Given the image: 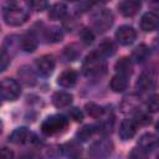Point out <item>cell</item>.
I'll return each mask as SVG.
<instances>
[{
    "mask_svg": "<svg viewBox=\"0 0 159 159\" xmlns=\"http://www.w3.org/2000/svg\"><path fill=\"white\" fill-rule=\"evenodd\" d=\"M106 70H107L106 61L97 51H93L86 56L82 65V71L87 77L101 76L106 72Z\"/></svg>",
    "mask_w": 159,
    "mask_h": 159,
    "instance_id": "obj_1",
    "label": "cell"
},
{
    "mask_svg": "<svg viewBox=\"0 0 159 159\" xmlns=\"http://www.w3.org/2000/svg\"><path fill=\"white\" fill-rule=\"evenodd\" d=\"M68 125V119L62 114H53L47 117L41 124V132L45 135H55L62 133Z\"/></svg>",
    "mask_w": 159,
    "mask_h": 159,
    "instance_id": "obj_2",
    "label": "cell"
},
{
    "mask_svg": "<svg viewBox=\"0 0 159 159\" xmlns=\"http://www.w3.org/2000/svg\"><path fill=\"white\" fill-rule=\"evenodd\" d=\"M29 19V14L26 10L16 5L15 2L9 4L4 7V20L10 26H20Z\"/></svg>",
    "mask_w": 159,
    "mask_h": 159,
    "instance_id": "obj_3",
    "label": "cell"
},
{
    "mask_svg": "<svg viewBox=\"0 0 159 159\" xmlns=\"http://www.w3.org/2000/svg\"><path fill=\"white\" fill-rule=\"evenodd\" d=\"M21 94V88L14 78H4L0 82V97L6 101H15Z\"/></svg>",
    "mask_w": 159,
    "mask_h": 159,
    "instance_id": "obj_4",
    "label": "cell"
},
{
    "mask_svg": "<svg viewBox=\"0 0 159 159\" xmlns=\"http://www.w3.org/2000/svg\"><path fill=\"white\" fill-rule=\"evenodd\" d=\"M92 22H93V27L98 32H104L112 26L113 15L108 9H102L92 16Z\"/></svg>",
    "mask_w": 159,
    "mask_h": 159,
    "instance_id": "obj_5",
    "label": "cell"
},
{
    "mask_svg": "<svg viewBox=\"0 0 159 159\" xmlns=\"http://www.w3.org/2000/svg\"><path fill=\"white\" fill-rule=\"evenodd\" d=\"M112 149H113L112 142L107 140V139H102V140H98L91 145L88 154L93 159H103L112 153Z\"/></svg>",
    "mask_w": 159,
    "mask_h": 159,
    "instance_id": "obj_6",
    "label": "cell"
},
{
    "mask_svg": "<svg viewBox=\"0 0 159 159\" xmlns=\"http://www.w3.org/2000/svg\"><path fill=\"white\" fill-rule=\"evenodd\" d=\"M135 39H137V32L129 25H123L116 31V40L123 46L132 45L135 41Z\"/></svg>",
    "mask_w": 159,
    "mask_h": 159,
    "instance_id": "obj_7",
    "label": "cell"
},
{
    "mask_svg": "<svg viewBox=\"0 0 159 159\" xmlns=\"http://www.w3.org/2000/svg\"><path fill=\"white\" fill-rule=\"evenodd\" d=\"M55 66H56L55 58L51 55H43V56H41L40 58L36 60V70L43 77L50 76L53 72Z\"/></svg>",
    "mask_w": 159,
    "mask_h": 159,
    "instance_id": "obj_8",
    "label": "cell"
},
{
    "mask_svg": "<svg viewBox=\"0 0 159 159\" xmlns=\"http://www.w3.org/2000/svg\"><path fill=\"white\" fill-rule=\"evenodd\" d=\"M137 129H138V123L135 122V119L134 118H127L120 123L118 134H119L122 140H129L135 135Z\"/></svg>",
    "mask_w": 159,
    "mask_h": 159,
    "instance_id": "obj_9",
    "label": "cell"
},
{
    "mask_svg": "<svg viewBox=\"0 0 159 159\" xmlns=\"http://www.w3.org/2000/svg\"><path fill=\"white\" fill-rule=\"evenodd\" d=\"M159 25V16L154 11L145 12L140 19V27L145 32H152L158 29Z\"/></svg>",
    "mask_w": 159,
    "mask_h": 159,
    "instance_id": "obj_10",
    "label": "cell"
},
{
    "mask_svg": "<svg viewBox=\"0 0 159 159\" xmlns=\"http://www.w3.org/2000/svg\"><path fill=\"white\" fill-rule=\"evenodd\" d=\"M76 82H77V72L72 68L62 71L57 78L58 86H61L63 88H71L76 84Z\"/></svg>",
    "mask_w": 159,
    "mask_h": 159,
    "instance_id": "obj_11",
    "label": "cell"
},
{
    "mask_svg": "<svg viewBox=\"0 0 159 159\" xmlns=\"http://www.w3.org/2000/svg\"><path fill=\"white\" fill-rule=\"evenodd\" d=\"M140 6H142L140 1H137V0H124V1H122L119 4L118 9H119V11H120V14L123 16L132 17V16H134L139 11Z\"/></svg>",
    "mask_w": 159,
    "mask_h": 159,
    "instance_id": "obj_12",
    "label": "cell"
},
{
    "mask_svg": "<svg viewBox=\"0 0 159 159\" xmlns=\"http://www.w3.org/2000/svg\"><path fill=\"white\" fill-rule=\"evenodd\" d=\"M39 41L34 32H27L20 39V46L25 52H34L37 48Z\"/></svg>",
    "mask_w": 159,
    "mask_h": 159,
    "instance_id": "obj_13",
    "label": "cell"
},
{
    "mask_svg": "<svg viewBox=\"0 0 159 159\" xmlns=\"http://www.w3.org/2000/svg\"><path fill=\"white\" fill-rule=\"evenodd\" d=\"M72 99H73V96L68 92H63V91H60V92H56L53 96H52V103L55 107L57 108H65V107H68L71 103H72Z\"/></svg>",
    "mask_w": 159,
    "mask_h": 159,
    "instance_id": "obj_14",
    "label": "cell"
},
{
    "mask_svg": "<svg viewBox=\"0 0 159 159\" xmlns=\"http://www.w3.org/2000/svg\"><path fill=\"white\" fill-rule=\"evenodd\" d=\"M109 86H111V89L113 92H117V93L123 92L128 87V77L127 76H123V75H119V73H116L111 78Z\"/></svg>",
    "mask_w": 159,
    "mask_h": 159,
    "instance_id": "obj_15",
    "label": "cell"
},
{
    "mask_svg": "<svg viewBox=\"0 0 159 159\" xmlns=\"http://www.w3.org/2000/svg\"><path fill=\"white\" fill-rule=\"evenodd\" d=\"M30 135L31 134H30V132H29V129L26 127H19L10 134L9 139L14 144H24V143H26L29 140Z\"/></svg>",
    "mask_w": 159,
    "mask_h": 159,
    "instance_id": "obj_16",
    "label": "cell"
},
{
    "mask_svg": "<svg viewBox=\"0 0 159 159\" xmlns=\"http://www.w3.org/2000/svg\"><path fill=\"white\" fill-rule=\"evenodd\" d=\"M149 56V47L144 43L137 46L133 52H132V57H130V61L135 62V63H142L144 62Z\"/></svg>",
    "mask_w": 159,
    "mask_h": 159,
    "instance_id": "obj_17",
    "label": "cell"
},
{
    "mask_svg": "<svg viewBox=\"0 0 159 159\" xmlns=\"http://www.w3.org/2000/svg\"><path fill=\"white\" fill-rule=\"evenodd\" d=\"M116 43L109 40V39H104L99 45H98V50L97 52L102 56V57H108V56H113L116 53Z\"/></svg>",
    "mask_w": 159,
    "mask_h": 159,
    "instance_id": "obj_18",
    "label": "cell"
},
{
    "mask_svg": "<svg viewBox=\"0 0 159 159\" xmlns=\"http://www.w3.org/2000/svg\"><path fill=\"white\" fill-rule=\"evenodd\" d=\"M67 15V6L62 2H56L50 7L48 16L52 20H62Z\"/></svg>",
    "mask_w": 159,
    "mask_h": 159,
    "instance_id": "obj_19",
    "label": "cell"
},
{
    "mask_svg": "<svg viewBox=\"0 0 159 159\" xmlns=\"http://www.w3.org/2000/svg\"><path fill=\"white\" fill-rule=\"evenodd\" d=\"M19 77L21 80V82L25 83L26 86H34L36 83V76H35L34 71L27 66H24L19 70Z\"/></svg>",
    "mask_w": 159,
    "mask_h": 159,
    "instance_id": "obj_20",
    "label": "cell"
},
{
    "mask_svg": "<svg viewBox=\"0 0 159 159\" xmlns=\"http://www.w3.org/2000/svg\"><path fill=\"white\" fill-rule=\"evenodd\" d=\"M157 144V137L153 133H145L140 137L139 142H138V147H140L142 149L147 150L148 153L155 147Z\"/></svg>",
    "mask_w": 159,
    "mask_h": 159,
    "instance_id": "obj_21",
    "label": "cell"
},
{
    "mask_svg": "<svg viewBox=\"0 0 159 159\" xmlns=\"http://www.w3.org/2000/svg\"><path fill=\"white\" fill-rule=\"evenodd\" d=\"M62 152L66 157L71 159H77L81 154V147L76 142H68L62 147Z\"/></svg>",
    "mask_w": 159,
    "mask_h": 159,
    "instance_id": "obj_22",
    "label": "cell"
},
{
    "mask_svg": "<svg viewBox=\"0 0 159 159\" xmlns=\"http://www.w3.org/2000/svg\"><path fill=\"white\" fill-rule=\"evenodd\" d=\"M116 71H117V73L128 77L132 73V61H130V58H127V57L120 58L116 63Z\"/></svg>",
    "mask_w": 159,
    "mask_h": 159,
    "instance_id": "obj_23",
    "label": "cell"
},
{
    "mask_svg": "<svg viewBox=\"0 0 159 159\" xmlns=\"http://www.w3.org/2000/svg\"><path fill=\"white\" fill-rule=\"evenodd\" d=\"M62 37H63V32L60 27L52 26L45 30V39L48 42H58L62 40Z\"/></svg>",
    "mask_w": 159,
    "mask_h": 159,
    "instance_id": "obj_24",
    "label": "cell"
},
{
    "mask_svg": "<svg viewBox=\"0 0 159 159\" xmlns=\"http://www.w3.org/2000/svg\"><path fill=\"white\" fill-rule=\"evenodd\" d=\"M84 108H86V112L88 113V116H91L92 118H99V117H102L103 113H104L103 107H101L99 104L93 103V102L86 103Z\"/></svg>",
    "mask_w": 159,
    "mask_h": 159,
    "instance_id": "obj_25",
    "label": "cell"
},
{
    "mask_svg": "<svg viewBox=\"0 0 159 159\" xmlns=\"http://www.w3.org/2000/svg\"><path fill=\"white\" fill-rule=\"evenodd\" d=\"M94 132H96L94 127L87 124V125H83V127L76 133V138H77L78 140H81V142H86V140H88V139L94 134Z\"/></svg>",
    "mask_w": 159,
    "mask_h": 159,
    "instance_id": "obj_26",
    "label": "cell"
},
{
    "mask_svg": "<svg viewBox=\"0 0 159 159\" xmlns=\"http://www.w3.org/2000/svg\"><path fill=\"white\" fill-rule=\"evenodd\" d=\"M135 86H137V89L142 91V92L149 89V87L152 86V77L149 75H147V73H142L138 77V81H137Z\"/></svg>",
    "mask_w": 159,
    "mask_h": 159,
    "instance_id": "obj_27",
    "label": "cell"
},
{
    "mask_svg": "<svg viewBox=\"0 0 159 159\" xmlns=\"http://www.w3.org/2000/svg\"><path fill=\"white\" fill-rule=\"evenodd\" d=\"M81 55L80 48L76 45H68L67 47H65V56L70 60V61H75L78 58V56Z\"/></svg>",
    "mask_w": 159,
    "mask_h": 159,
    "instance_id": "obj_28",
    "label": "cell"
},
{
    "mask_svg": "<svg viewBox=\"0 0 159 159\" xmlns=\"http://www.w3.org/2000/svg\"><path fill=\"white\" fill-rule=\"evenodd\" d=\"M80 37H81V41H82L84 45H91V43L93 42V40H94V34L92 32L91 29L84 27V29L81 30Z\"/></svg>",
    "mask_w": 159,
    "mask_h": 159,
    "instance_id": "obj_29",
    "label": "cell"
},
{
    "mask_svg": "<svg viewBox=\"0 0 159 159\" xmlns=\"http://www.w3.org/2000/svg\"><path fill=\"white\" fill-rule=\"evenodd\" d=\"M129 159H149L148 152L142 149L140 147H137L134 149H132L130 154H129Z\"/></svg>",
    "mask_w": 159,
    "mask_h": 159,
    "instance_id": "obj_30",
    "label": "cell"
},
{
    "mask_svg": "<svg viewBox=\"0 0 159 159\" xmlns=\"http://www.w3.org/2000/svg\"><path fill=\"white\" fill-rule=\"evenodd\" d=\"M10 63V56L5 50H0V72L6 70Z\"/></svg>",
    "mask_w": 159,
    "mask_h": 159,
    "instance_id": "obj_31",
    "label": "cell"
},
{
    "mask_svg": "<svg viewBox=\"0 0 159 159\" xmlns=\"http://www.w3.org/2000/svg\"><path fill=\"white\" fill-rule=\"evenodd\" d=\"M147 107H148V111L149 112H157L158 111V108H159V101H158V96L157 94H153L150 98H149V101H148V103H147Z\"/></svg>",
    "mask_w": 159,
    "mask_h": 159,
    "instance_id": "obj_32",
    "label": "cell"
},
{
    "mask_svg": "<svg viewBox=\"0 0 159 159\" xmlns=\"http://www.w3.org/2000/svg\"><path fill=\"white\" fill-rule=\"evenodd\" d=\"M68 116H70V118L73 119L75 122H81V120L83 119V112H82L81 109H78V108H72V109H70Z\"/></svg>",
    "mask_w": 159,
    "mask_h": 159,
    "instance_id": "obj_33",
    "label": "cell"
},
{
    "mask_svg": "<svg viewBox=\"0 0 159 159\" xmlns=\"http://www.w3.org/2000/svg\"><path fill=\"white\" fill-rule=\"evenodd\" d=\"M0 159H14V152L10 148H0Z\"/></svg>",
    "mask_w": 159,
    "mask_h": 159,
    "instance_id": "obj_34",
    "label": "cell"
},
{
    "mask_svg": "<svg viewBox=\"0 0 159 159\" xmlns=\"http://www.w3.org/2000/svg\"><path fill=\"white\" fill-rule=\"evenodd\" d=\"M29 5L34 10H37V11H42L47 7V2H45V1H31V2H29Z\"/></svg>",
    "mask_w": 159,
    "mask_h": 159,
    "instance_id": "obj_35",
    "label": "cell"
},
{
    "mask_svg": "<svg viewBox=\"0 0 159 159\" xmlns=\"http://www.w3.org/2000/svg\"><path fill=\"white\" fill-rule=\"evenodd\" d=\"M91 6H92V2H87V1H82V2L76 4V7H77V9H78V11H81V12L89 10V9H91Z\"/></svg>",
    "mask_w": 159,
    "mask_h": 159,
    "instance_id": "obj_36",
    "label": "cell"
},
{
    "mask_svg": "<svg viewBox=\"0 0 159 159\" xmlns=\"http://www.w3.org/2000/svg\"><path fill=\"white\" fill-rule=\"evenodd\" d=\"M1 132H2V122L0 119V134H1Z\"/></svg>",
    "mask_w": 159,
    "mask_h": 159,
    "instance_id": "obj_37",
    "label": "cell"
},
{
    "mask_svg": "<svg viewBox=\"0 0 159 159\" xmlns=\"http://www.w3.org/2000/svg\"><path fill=\"white\" fill-rule=\"evenodd\" d=\"M0 106H1V97H0Z\"/></svg>",
    "mask_w": 159,
    "mask_h": 159,
    "instance_id": "obj_38",
    "label": "cell"
}]
</instances>
